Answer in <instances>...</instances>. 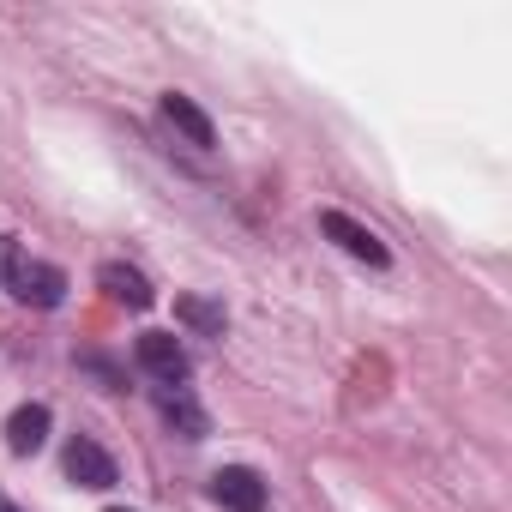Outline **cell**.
I'll return each instance as SVG.
<instances>
[{"label":"cell","mask_w":512,"mask_h":512,"mask_svg":"<svg viewBox=\"0 0 512 512\" xmlns=\"http://www.w3.org/2000/svg\"><path fill=\"white\" fill-rule=\"evenodd\" d=\"M0 284H7L19 302H31V308H61V296H67V272L43 266V260H25L7 235H0Z\"/></svg>","instance_id":"6da1fadb"},{"label":"cell","mask_w":512,"mask_h":512,"mask_svg":"<svg viewBox=\"0 0 512 512\" xmlns=\"http://www.w3.org/2000/svg\"><path fill=\"white\" fill-rule=\"evenodd\" d=\"M211 500L229 506V512H266V482H260V470H247V464H223L211 476Z\"/></svg>","instance_id":"7a4b0ae2"},{"label":"cell","mask_w":512,"mask_h":512,"mask_svg":"<svg viewBox=\"0 0 512 512\" xmlns=\"http://www.w3.org/2000/svg\"><path fill=\"white\" fill-rule=\"evenodd\" d=\"M320 235H332L344 253H356V260H368V266H386V260H392V253H386V241H380L368 223L344 217V211H320Z\"/></svg>","instance_id":"3957f363"},{"label":"cell","mask_w":512,"mask_h":512,"mask_svg":"<svg viewBox=\"0 0 512 512\" xmlns=\"http://www.w3.org/2000/svg\"><path fill=\"white\" fill-rule=\"evenodd\" d=\"M139 368L163 386H181L187 380V350L175 332H139Z\"/></svg>","instance_id":"277c9868"},{"label":"cell","mask_w":512,"mask_h":512,"mask_svg":"<svg viewBox=\"0 0 512 512\" xmlns=\"http://www.w3.org/2000/svg\"><path fill=\"white\" fill-rule=\"evenodd\" d=\"M157 109H163V121H169V127H175L187 145H199V151H211V145H217V127H211V115H205L193 97H181V91H163V103H157Z\"/></svg>","instance_id":"5b68a950"},{"label":"cell","mask_w":512,"mask_h":512,"mask_svg":"<svg viewBox=\"0 0 512 512\" xmlns=\"http://www.w3.org/2000/svg\"><path fill=\"white\" fill-rule=\"evenodd\" d=\"M157 410H163V422H169L181 440H205V434H211V416L193 404L187 386H157Z\"/></svg>","instance_id":"8992f818"},{"label":"cell","mask_w":512,"mask_h":512,"mask_svg":"<svg viewBox=\"0 0 512 512\" xmlns=\"http://www.w3.org/2000/svg\"><path fill=\"white\" fill-rule=\"evenodd\" d=\"M67 476H73L79 488H97V494H103V488H115V458H109L97 440L79 434V440L67 446Z\"/></svg>","instance_id":"52a82bcc"},{"label":"cell","mask_w":512,"mask_h":512,"mask_svg":"<svg viewBox=\"0 0 512 512\" xmlns=\"http://www.w3.org/2000/svg\"><path fill=\"white\" fill-rule=\"evenodd\" d=\"M97 284L121 302V308H133V314H145L157 296H151V284H145V272H133V266H121V260H109L103 272H97Z\"/></svg>","instance_id":"ba28073f"},{"label":"cell","mask_w":512,"mask_h":512,"mask_svg":"<svg viewBox=\"0 0 512 512\" xmlns=\"http://www.w3.org/2000/svg\"><path fill=\"white\" fill-rule=\"evenodd\" d=\"M43 440H49V404H19L7 416V446L25 458V452H43Z\"/></svg>","instance_id":"9c48e42d"},{"label":"cell","mask_w":512,"mask_h":512,"mask_svg":"<svg viewBox=\"0 0 512 512\" xmlns=\"http://www.w3.org/2000/svg\"><path fill=\"white\" fill-rule=\"evenodd\" d=\"M175 320H181V326H193V332H205V338H217V332H223V302L175 296Z\"/></svg>","instance_id":"30bf717a"},{"label":"cell","mask_w":512,"mask_h":512,"mask_svg":"<svg viewBox=\"0 0 512 512\" xmlns=\"http://www.w3.org/2000/svg\"><path fill=\"white\" fill-rule=\"evenodd\" d=\"M0 512H19V506H13V500H0Z\"/></svg>","instance_id":"8fae6325"},{"label":"cell","mask_w":512,"mask_h":512,"mask_svg":"<svg viewBox=\"0 0 512 512\" xmlns=\"http://www.w3.org/2000/svg\"><path fill=\"white\" fill-rule=\"evenodd\" d=\"M115 512H127V506H115Z\"/></svg>","instance_id":"7c38bea8"}]
</instances>
